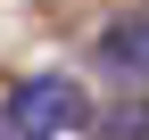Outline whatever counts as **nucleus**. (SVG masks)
Masks as SVG:
<instances>
[{"instance_id":"obj_1","label":"nucleus","mask_w":149,"mask_h":140,"mask_svg":"<svg viewBox=\"0 0 149 140\" xmlns=\"http://www.w3.org/2000/svg\"><path fill=\"white\" fill-rule=\"evenodd\" d=\"M0 107H8V124L25 132V140H58V132H83L91 124V99H83L74 74H25Z\"/></svg>"},{"instance_id":"obj_2","label":"nucleus","mask_w":149,"mask_h":140,"mask_svg":"<svg viewBox=\"0 0 149 140\" xmlns=\"http://www.w3.org/2000/svg\"><path fill=\"white\" fill-rule=\"evenodd\" d=\"M100 58L116 66V74H149V8H124L100 25Z\"/></svg>"},{"instance_id":"obj_3","label":"nucleus","mask_w":149,"mask_h":140,"mask_svg":"<svg viewBox=\"0 0 149 140\" xmlns=\"http://www.w3.org/2000/svg\"><path fill=\"white\" fill-rule=\"evenodd\" d=\"M124 140H149V107H141V115H124Z\"/></svg>"},{"instance_id":"obj_4","label":"nucleus","mask_w":149,"mask_h":140,"mask_svg":"<svg viewBox=\"0 0 149 140\" xmlns=\"http://www.w3.org/2000/svg\"><path fill=\"white\" fill-rule=\"evenodd\" d=\"M0 140H25V132H17V124H8V107H0Z\"/></svg>"}]
</instances>
